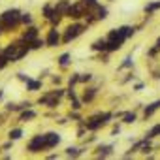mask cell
<instances>
[{
    "instance_id": "277c9868",
    "label": "cell",
    "mask_w": 160,
    "mask_h": 160,
    "mask_svg": "<svg viewBox=\"0 0 160 160\" xmlns=\"http://www.w3.org/2000/svg\"><path fill=\"white\" fill-rule=\"evenodd\" d=\"M87 30H89V27L85 25V21H70L66 27H62V45H68V43L79 40Z\"/></svg>"
},
{
    "instance_id": "ac0fdd59",
    "label": "cell",
    "mask_w": 160,
    "mask_h": 160,
    "mask_svg": "<svg viewBox=\"0 0 160 160\" xmlns=\"http://www.w3.org/2000/svg\"><path fill=\"white\" fill-rule=\"evenodd\" d=\"M89 49H91L94 55H96V53H104V51H108V38H106V36H100V38L92 40L91 45H89Z\"/></svg>"
},
{
    "instance_id": "44dd1931",
    "label": "cell",
    "mask_w": 160,
    "mask_h": 160,
    "mask_svg": "<svg viewBox=\"0 0 160 160\" xmlns=\"http://www.w3.org/2000/svg\"><path fill=\"white\" fill-rule=\"evenodd\" d=\"M6 138H8V139H12V141H19V139H23V138H25L23 124H19V126H12V128L8 130Z\"/></svg>"
},
{
    "instance_id": "681fc988",
    "label": "cell",
    "mask_w": 160,
    "mask_h": 160,
    "mask_svg": "<svg viewBox=\"0 0 160 160\" xmlns=\"http://www.w3.org/2000/svg\"><path fill=\"white\" fill-rule=\"evenodd\" d=\"M6 36V30H4V25H2V21H0V38H4Z\"/></svg>"
},
{
    "instance_id": "e0dca14e",
    "label": "cell",
    "mask_w": 160,
    "mask_h": 160,
    "mask_svg": "<svg viewBox=\"0 0 160 160\" xmlns=\"http://www.w3.org/2000/svg\"><path fill=\"white\" fill-rule=\"evenodd\" d=\"M55 60H57V68L64 72V70H68L72 66V53L70 51H62L60 55H57Z\"/></svg>"
},
{
    "instance_id": "484cf974",
    "label": "cell",
    "mask_w": 160,
    "mask_h": 160,
    "mask_svg": "<svg viewBox=\"0 0 160 160\" xmlns=\"http://www.w3.org/2000/svg\"><path fill=\"white\" fill-rule=\"evenodd\" d=\"M64 19H66V17L55 10V13H53V15H51V19L47 21V27H58V28H60V25H62V21H64Z\"/></svg>"
},
{
    "instance_id": "603a6c76",
    "label": "cell",
    "mask_w": 160,
    "mask_h": 160,
    "mask_svg": "<svg viewBox=\"0 0 160 160\" xmlns=\"http://www.w3.org/2000/svg\"><path fill=\"white\" fill-rule=\"evenodd\" d=\"M156 12H160V0H149V2L143 6V13L145 15H154Z\"/></svg>"
},
{
    "instance_id": "7dc6e473",
    "label": "cell",
    "mask_w": 160,
    "mask_h": 160,
    "mask_svg": "<svg viewBox=\"0 0 160 160\" xmlns=\"http://www.w3.org/2000/svg\"><path fill=\"white\" fill-rule=\"evenodd\" d=\"M13 145H15V141L8 139V141H4L2 145H0V149H2V151H10V149H13Z\"/></svg>"
},
{
    "instance_id": "52a82bcc",
    "label": "cell",
    "mask_w": 160,
    "mask_h": 160,
    "mask_svg": "<svg viewBox=\"0 0 160 160\" xmlns=\"http://www.w3.org/2000/svg\"><path fill=\"white\" fill-rule=\"evenodd\" d=\"M43 38H45L47 49H57V47L62 45V28H58V27H47Z\"/></svg>"
},
{
    "instance_id": "74e56055",
    "label": "cell",
    "mask_w": 160,
    "mask_h": 160,
    "mask_svg": "<svg viewBox=\"0 0 160 160\" xmlns=\"http://www.w3.org/2000/svg\"><path fill=\"white\" fill-rule=\"evenodd\" d=\"M121 132H122V122H121V121H119V122L113 121V122H111V132H109V136L115 138V136H121Z\"/></svg>"
},
{
    "instance_id": "ab89813d",
    "label": "cell",
    "mask_w": 160,
    "mask_h": 160,
    "mask_svg": "<svg viewBox=\"0 0 160 160\" xmlns=\"http://www.w3.org/2000/svg\"><path fill=\"white\" fill-rule=\"evenodd\" d=\"M68 117H70V121H73V122H79V121H83V119H85V117L81 115V111H75V109H70Z\"/></svg>"
},
{
    "instance_id": "db71d44e",
    "label": "cell",
    "mask_w": 160,
    "mask_h": 160,
    "mask_svg": "<svg viewBox=\"0 0 160 160\" xmlns=\"http://www.w3.org/2000/svg\"><path fill=\"white\" fill-rule=\"evenodd\" d=\"M2 47H4V45H0V51H2Z\"/></svg>"
},
{
    "instance_id": "c3c4849f",
    "label": "cell",
    "mask_w": 160,
    "mask_h": 160,
    "mask_svg": "<svg viewBox=\"0 0 160 160\" xmlns=\"http://www.w3.org/2000/svg\"><path fill=\"white\" fill-rule=\"evenodd\" d=\"M49 75H51V72H49L47 68H43V70L40 72V75H38V77H40V79H45V77H49Z\"/></svg>"
},
{
    "instance_id": "836d02e7",
    "label": "cell",
    "mask_w": 160,
    "mask_h": 160,
    "mask_svg": "<svg viewBox=\"0 0 160 160\" xmlns=\"http://www.w3.org/2000/svg\"><path fill=\"white\" fill-rule=\"evenodd\" d=\"M49 83L53 85V87H64V77L60 75V73H51L49 75Z\"/></svg>"
},
{
    "instance_id": "9a60e30c",
    "label": "cell",
    "mask_w": 160,
    "mask_h": 160,
    "mask_svg": "<svg viewBox=\"0 0 160 160\" xmlns=\"http://www.w3.org/2000/svg\"><path fill=\"white\" fill-rule=\"evenodd\" d=\"M36 119H38V111H36L34 108L23 109V111L17 113V122H19V124H28V122H32V121H36Z\"/></svg>"
},
{
    "instance_id": "8992f818",
    "label": "cell",
    "mask_w": 160,
    "mask_h": 160,
    "mask_svg": "<svg viewBox=\"0 0 160 160\" xmlns=\"http://www.w3.org/2000/svg\"><path fill=\"white\" fill-rule=\"evenodd\" d=\"M87 12H89V8L81 2V0H73L72 6L66 12V19L68 21H83L85 15H87Z\"/></svg>"
},
{
    "instance_id": "f35d334b",
    "label": "cell",
    "mask_w": 160,
    "mask_h": 160,
    "mask_svg": "<svg viewBox=\"0 0 160 160\" xmlns=\"http://www.w3.org/2000/svg\"><path fill=\"white\" fill-rule=\"evenodd\" d=\"M81 2H83V4L91 10V12H96V10L100 8V4H102L100 0H81Z\"/></svg>"
},
{
    "instance_id": "7a4b0ae2",
    "label": "cell",
    "mask_w": 160,
    "mask_h": 160,
    "mask_svg": "<svg viewBox=\"0 0 160 160\" xmlns=\"http://www.w3.org/2000/svg\"><path fill=\"white\" fill-rule=\"evenodd\" d=\"M2 53L6 55V58L10 60V64H17V62H21L23 58H27L32 51H30V45H28L25 40H21V38L17 36V38L10 40L8 43H4Z\"/></svg>"
},
{
    "instance_id": "b9f144b4",
    "label": "cell",
    "mask_w": 160,
    "mask_h": 160,
    "mask_svg": "<svg viewBox=\"0 0 160 160\" xmlns=\"http://www.w3.org/2000/svg\"><path fill=\"white\" fill-rule=\"evenodd\" d=\"M8 66H10V60L6 58V55H4L2 51H0V72H4Z\"/></svg>"
},
{
    "instance_id": "6da1fadb",
    "label": "cell",
    "mask_w": 160,
    "mask_h": 160,
    "mask_svg": "<svg viewBox=\"0 0 160 160\" xmlns=\"http://www.w3.org/2000/svg\"><path fill=\"white\" fill-rule=\"evenodd\" d=\"M138 34V28L136 25H121V27H115V28H109L106 38H108V53H117L124 47V43L134 38Z\"/></svg>"
},
{
    "instance_id": "e575fe53",
    "label": "cell",
    "mask_w": 160,
    "mask_h": 160,
    "mask_svg": "<svg viewBox=\"0 0 160 160\" xmlns=\"http://www.w3.org/2000/svg\"><path fill=\"white\" fill-rule=\"evenodd\" d=\"M158 55H160V47H156L154 43L145 51V57H147L149 60H156V57H158Z\"/></svg>"
},
{
    "instance_id": "5b68a950",
    "label": "cell",
    "mask_w": 160,
    "mask_h": 160,
    "mask_svg": "<svg viewBox=\"0 0 160 160\" xmlns=\"http://www.w3.org/2000/svg\"><path fill=\"white\" fill-rule=\"evenodd\" d=\"M25 151L28 154H45V152H49L51 147H49V141H47V132H38V134L30 136L27 145H25Z\"/></svg>"
},
{
    "instance_id": "4dcf8cb0",
    "label": "cell",
    "mask_w": 160,
    "mask_h": 160,
    "mask_svg": "<svg viewBox=\"0 0 160 160\" xmlns=\"http://www.w3.org/2000/svg\"><path fill=\"white\" fill-rule=\"evenodd\" d=\"M96 17H98L100 23H102V21H108V17H109V8H108L106 4H100V8L96 10Z\"/></svg>"
},
{
    "instance_id": "d6986e66",
    "label": "cell",
    "mask_w": 160,
    "mask_h": 160,
    "mask_svg": "<svg viewBox=\"0 0 160 160\" xmlns=\"http://www.w3.org/2000/svg\"><path fill=\"white\" fill-rule=\"evenodd\" d=\"M138 119H139V115H138V109L134 108V109H126V113L121 117V122L124 126H132V124L138 122Z\"/></svg>"
},
{
    "instance_id": "f1b7e54d",
    "label": "cell",
    "mask_w": 160,
    "mask_h": 160,
    "mask_svg": "<svg viewBox=\"0 0 160 160\" xmlns=\"http://www.w3.org/2000/svg\"><path fill=\"white\" fill-rule=\"evenodd\" d=\"M79 79H81V73L79 72H73L66 77V87H77L79 85Z\"/></svg>"
},
{
    "instance_id": "9c48e42d",
    "label": "cell",
    "mask_w": 160,
    "mask_h": 160,
    "mask_svg": "<svg viewBox=\"0 0 160 160\" xmlns=\"http://www.w3.org/2000/svg\"><path fill=\"white\" fill-rule=\"evenodd\" d=\"M85 126H87L89 134H91V132H100L102 128H106V124H104V121H102V117H100V111H96V113L85 117Z\"/></svg>"
},
{
    "instance_id": "ee69618b",
    "label": "cell",
    "mask_w": 160,
    "mask_h": 160,
    "mask_svg": "<svg viewBox=\"0 0 160 160\" xmlns=\"http://www.w3.org/2000/svg\"><path fill=\"white\" fill-rule=\"evenodd\" d=\"M145 87H147V83H143V81H138V83H134V85H132V92H141Z\"/></svg>"
},
{
    "instance_id": "1f68e13d",
    "label": "cell",
    "mask_w": 160,
    "mask_h": 160,
    "mask_svg": "<svg viewBox=\"0 0 160 160\" xmlns=\"http://www.w3.org/2000/svg\"><path fill=\"white\" fill-rule=\"evenodd\" d=\"M34 23H36V21H34V13H32V12H28V10H27V12H23V13H21V25H23V27L34 25Z\"/></svg>"
},
{
    "instance_id": "d6a6232c",
    "label": "cell",
    "mask_w": 160,
    "mask_h": 160,
    "mask_svg": "<svg viewBox=\"0 0 160 160\" xmlns=\"http://www.w3.org/2000/svg\"><path fill=\"white\" fill-rule=\"evenodd\" d=\"M83 21H85V25H87L89 28L100 23V21H98V17H96V12H91V10L87 12V15H85V19H83Z\"/></svg>"
},
{
    "instance_id": "7bdbcfd3",
    "label": "cell",
    "mask_w": 160,
    "mask_h": 160,
    "mask_svg": "<svg viewBox=\"0 0 160 160\" xmlns=\"http://www.w3.org/2000/svg\"><path fill=\"white\" fill-rule=\"evenodd\" d=\"M15 79H17V81H21L23 85L28 81V79H30V75H27L25 72H15Z\"/></svg>"
},
{
    "instance_id": "3957f363",
    "label": "cell",
    "mask_w": 160,
    "mask_h": 160,
    "mask_svg": "<svg viewBox=\"0 0 160 160\" xmlns=\"http://www.w3.org/2000/svg\"><path fill=\"white\" fill-rule=\"evenodd\" d=\"M21 13H23V10L15 8V6L6 8V10L0 12V21H2V25H4L6 34H15L19 28H23V25H21Z\"/></svg>"
},
{
    "instance_id": "f6af8a7d",
    "label": "cell",
    "mask_w": 160,
    "mask_h": 160,
    "mask_svg": "<svg viewBox=\"0 0 160 160\" xmlns=\"http://www.w3.org/2000/svg\"><path fill=\"white\" fill-rule=\"evenodd\" d=\"M55 122H57L58 126H66V124L70 122V117H68V115H62V117H57V119H55Z\"/></svg>"
},
{
    "instance_id": "f5cc1de1",
    "label": "cell",
    "mask_w": 160,
    "mask_h": 160,
    "mask_svg": "<svg viewBox=\"0 0 160 160\" xmlns=\"http://www.w3.org/2000/svg\"><path fill=\"white\" fill-rule=\"evenodd\" d=\"M106 2H113V0H106Z\"/></svg>"
},
{
    "instance_id": "30bf717a",
    "label": "cell",
    "mask_w": 160,
    "mask_h": 160,
    "mask_svg": "<svg viewBox=\"0 0 160 160\" xmlns=\"http://www.w3.org/2000/svg\"><path fill=\"white\" fill-rule=\"evenodd\" d=\"M115 154V145L113 143H96L94 147V152H92V158H111Z\"/></svg>"
},
{
    "instance_id": "8d00e7d4",
    "label": "cell",
    "mask_w": 160,
    "mask_h": 160,
    "mask_svg": "<svg viewBox=\"0 0 160 160\" xmlns=\"http://www.w3.org/2000/svg\"><path fill=\"white\" fill-rule=\"evenodd\" d=\"M4 109H6V111H8V113H12V115H13V113H15V115H17V113H19V111H21V109H19V102H12V100H10V102H6V104H4Z\"/></svg>"
},
{
    "instance_id": "2e32d148",
    "label": "cell",
    "mask_w": 160,
    "mask_h": 160,
    "mask_svg": "<svg viewBox=\"0 0 160 160\" xmlns=\"http://www.w3.org/2000/svg\"><path fill=\"white\" fill-rule=\"evenodd\" d=\"M25 89H27V92H30V94L42 92V91H43V79H40V77H30L28 81L25 83Z\"/></svg>"
},
{
    "instance_id": "ffe728a7",
    "label": "cell",
    "mask_w": 160,
    "mask_h": 160,
    "mask_svg": "<svg viewBox=\"0 0 160 160\" xmlns=\"http://www.w3.org/2000/svg\"><path fill=\"white\" fill-rule=\"evenodd\" d=\"M55 13V4L51 2V0H47V2H43L42 4V8H40V17L47 23L49 19H51V15Z\"/></svg>"
},
{
    "instance_id": "f907efd6",
    "label": "cell",
    "mask_w": 160,
    "mask_h": 160,
    "mask_svg": "<svg viewBox=\"0 0 160 160\" xmlns=\"http://www.w3.org/2000/svg\"><path fill=\"white\" fill-rule=\"evenodd\" d=\"M2 98H4V89H0V102H2Z\"/></svg>"
},
{
    "instance_id": "7402d4cb",
    "label": "cell",
    "mask_w": 160,
    "mask_h": 160,
    "mask_svg": "<svg viewBox=\"0 0 160 160\" xmlns=\"http://www.w3.org/2000/svg\"><path fill=\"white\" fill-rule=\"evenodd\" d=\"M47 141H49L51 151L57 149V147L62 143V136H60V132H57V130H47Z\"/></svg>"
},
{
    "instance_id": "7c38bea8",
    "label": "cell",
    "mask_w": 160,
    "mask_h": 160,
    "mask_svg": "<svg viewBox=\"0 0 160 160\" xmlns=\"http://www.w3.org/2000/svg\"><path fill=\"white\" fill-rule=\"evenodd\" d=\"M160 111V98L149 102L147 106H143V113H141V121H151L156 113Z\"/></svg>"
},
{
    "instance_id": "5bb4252c",
    "label": "cell",
    "mask_w": 160,
    "mask_h": 160,
    "mask_svg": "<svg viewBox=\"0 0 160 160\" xmlns=\"http://www.w3.org/2000/svg\"><path fill=\"white\" fill-rule=\"evenodd\" d=\"M87 152V145H68L64 147V158H81Z\"/></svg>"
},
{
    "instance_id": "83f0119b",
    "label": "cell",
    "mask_w": 160,
    "mask_h": 160,
    "mask_svg": "<svg viewBox=\"0 0 160 160\" xmlns=\"http://www.w3.org/2000/svg\"><path fill=\"white\" fill-rule=\"evenodd\" d=\"M145 136H147V138H151V139H158V138H160V121H158V122H154V124L145 132Z\"/></svg>"
},
{
    "instance_id": "11a10c76",
    "label": "cell",
    "mask_w": 160,
    "mask_h": 160,
    "mask_svg": "<svg viewBox=\"0 0 160 160\" xmlns=\"http://www.w3.org/2000/svg\"><path fill=\"white\" fill-rule=\"evenodd\" d=\"M0 151H2V149H0Z\"/></svg>"
},
{
    "instance_id": "bcb514c9",
    "label": "cell",
    "mask_w": 160,
    "mask_h": 160,
    "mask_svg": "<svg viewBox=\"0 0 160 160\" xmlns=\"http://www.w3.org/2000/svg\"><path fill=\"white\" fill-rule=\"evenodd\" d=\"M64 154H60V152H45L43 154V158H47V160H57V158H62Z\"/></svg>"
},
{
    "instance_id": "8fae6325",
    "label": "cell",
    "mask_w": 160,
    "mask_h": 160,
    "mask_svg": "<svg viewBox=\"0 0 160 160\" xmlns=\"http://www.w3.org/2000/svg\"><path fill=\"white\" fill-rule=\"evenodd\" d=\"M42 28L34 23V25H28V27H23V30L19 32V38L21 40H25L27 43H30V42H34L36 38H40L42 36V32H40Z\"/></svg>"
},
{
    "instance_id": "4316f807",
    "label": "cell",
    "mask_w": 160,
    "mask_h": 160,
    "mask_svg": "<svg viewBox=\"0 0 160 160\" xmlns=\"http://www.w3.org/2000/svg\"><path fill=\"white\" fill-rule=\"evenodd\" d=\"M28 45H30V51H32V53H34V51L47 49V45H45V38H42V36H40V38H36L34 42H30Z\"/></svg>"
},
{
    "instance_id": "d4e9b609",
    "label": "cell",
    "mask_w": 160,
    "mask_h": 160,
    "mask_svg": "<svg viewBox=\"0 0 160 160\" xmlns=\"http://www.w3.org/2000/svg\"><path fill=\"white\" fill-rule=\"evenodd\" d=\"M132 68H134V57H132V55H126V57L122 58V62L117 66V72H124V70L128 72V70H132Z\"/></svg>"
},
{
    "instance_id": "cb8c5ba5",
    "label": "cell",
    "mask_w": 160,
    "mask_h": 160,
    "mask_svg": "<svg viewBox=\"0 0 160 160\" xmlns=\"http://www.w3.org/2000/svg\"><path fill=\"white\" fill-rule=\"evenodd\" d=\"M72 2H73V0H55L53 4H55V10L66 17V12H68V8L72 6Z\"/></svg>"
},
{
    "instance_id": "60d3db41",
    "label": "cell",
    "mask_w": 160,
    "mask_h": 160,
    "mask_svg": "<svg viewBox=\"0 0 160 160\" xmlns=\"http://www.w3.org/2000/svg\"><path fill=\"white\" fill-rule=\"evenodd\" d=\"M109 57H111V53H108V51L96 53V58H98V62H102V64H109Z\"/></svg>"
},
{
    "instance_id": "f546056e",
    "label": "cell",
    "mask_w": 160,
    "mask_h": 160,
    "mask_svg": "<svg viewBox=\"0 0 160 160\" xmlns=\"http://www.w3.org/2000/svg\"><path fill=\"white\" fill-rule=\"evenodd\" d=\"M68 104H70V109H75V111H83V108H85L81 96H75V98L68 100Z\"/></svg>"
},
{
    "instance_id": "4fadbf2b",
    "label": "cell",
    "mask_w": 160,
    "mask_h": 160,
    "mask_svg": "<svg viewBox=\"0 0 160 160\" xmlns=\"http://www.w3.org/2000/svg\"><path fill=\"white\" fill-rule=\"evenodd\" d=\"M98 94H100V89H98V87H92V85H85L83 92L79 94V96H81V100H83V104H85V106H89V104H92V102L98 98Z\"/></svg>"
},
{
    "instance_id": "816d5d0a",
    "label": "cell",
    "mask_w": 160,
    "mask_h": 160,
    "mask_svg": "<svg viewBox=\"0 0 160 160\" xmlns=\"http://www.w3.org/2000/svg\"><path fill=\"white\" fill-rule=\"evenodd\" d=\"M154 45H156V47H160V36L156 38V42H154Z\"/></svg>"
},
{
    "instance_id": "d590c367",
    "label": "cell",
    "mask_w": 160,
    "mask_h": 160,
    "mask_svg": "<svg viewBox=\"0 0 160 160\" xmlns=\"http://www.w3.org/2000/svg\"><path fill=\"white\" fill-rule=\"evenodd\" d=\"M94 81V73L92 72H83L81 79H79V85H91Z\"/></svg>"
},
{
    "instance_id": "ba28073f",
    "label": "cell",
    "mask_w": 160,
    "mask_h": 160,
    "mask_svg": "<svg viewBox=\"0 0 160 160\" xmlns=\"http://www.w3.org/2000/svg\"><path fill=\"white\" fill-rule=\"evenodd\" d=\"M62 104V98L51 94L49 91H42V94L36 98V106H42V108H47V109H58Z\"/></svg>"
}]
</instances>
